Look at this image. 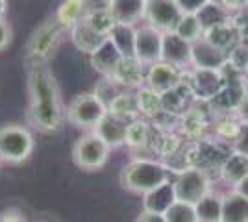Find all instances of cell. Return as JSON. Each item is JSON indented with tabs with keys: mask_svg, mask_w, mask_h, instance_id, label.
<instances>
[{
	"mask_svg": "<svg viewBox=\"0 0 248 222\" xmlns=\"http://www.w3.org/2000/svg\"><path fill=\"white\" fill-rule=\"evenodd\" d=\"M111 148L104 143L94 132H87L73 147L74 163L83 170H98L108 163Z\"/></svg>",
	"mask_w": 248,
	"mask_h": 222,
	"instance_id": "obj_6",
	"label": "cell"
},
{
	"mask_svg": "<svg viewBox=\"0 0 248 222\" xmlns=\"http://www.w3.org/2000/svg\"><path fill=\"white\" fill-rule=\"evenodd\" d=\"M235 115L239 117V120H241L243 124H248V95L241 100V104H239L237 109H235Z\"/></svg>",
	"mask_w": 248,
	"mask_h": 222,
	"instance_id": "obj_39",
	"label": "cell"
},
{
	"mask_svg": "<svg viewBox=\"0 0 248 222\" xmlns=\"http://www.w3.org/2000/svg\"><path fill=\"white\" fill-rule=\"evenodd\" d=\"M58 21L62 22L67 30H71L78 22L85 19V10H83V0H63L58 6L56 15Z\"/></svg>",
	"mask_w": 248,
	"mask_h": 222,
	"instance_id": "obj_25",
	"label": "cell"
},
{
	"mask_svg": "<svg viewBox=\"0 0 248 222\" xmlns=\"http://www.w3.org/2000/svg\"><path fill=\"white\" fill-rule=\"evenodd\" d=\"M218 172H220V178L222 180L235 187L239 181L248 174V156L232 150L226 156V159L222 161Z\"/></svg>",
	"mask_w": 248,
	"mask_h": 222,
	"instance_id": "obj_20",
	"label": "cell"
},
{
	"mask_svg": "<svg viewBox=\"0 0 248 222\" xmlns=\"http://www.w3.org/2000/svg\"><path fill=\"white\" fill-rule=\"evenodd\" d=\"M135 222H167L165 215L161 213H152V211H143L139 213V217L135 219Z\"/></svg>",
	"mask_w": 248,
	"mask_h": 222,
	"instance_id": "obj_38",
	"label": "cell"
},
{
	"mask_svg": "<svg viewBox=\"0 0 248 222\" xmlns=\"http://www.w3.org/2000/svg\"><path fill=\"white\" fill-rule=\"evenodd\" d=\"M170 180V170L165 163L150 158H134L121 170V185L123 189L134 194H146L161 183Z\"/></svg>",
	"mask_w": 248,
	"mask_h": 222,
	"instance_id": "obj_2",
	"label": "cell"
},
{
	"mask_svg": "<svg viewBox=\"0 0 248 222\" xmlns=\"http://www.w3.org/2000/svg\"><path fill=\"white\" fill-rule=\"evenodd\" d=\"M230 63V54L202 37L191 44V65L204 71H222Z\"/></svg>",
	"mask_w": 248,
	"mask_h": 222,
	"instance_id": "obj_10",
	"label": "cell"
},
{
	"mask_svg": "<svg viewBox=\"0 0 248 222\" xmlns=\"http://www.w3.org/2000/svg\"><path fill=\"white\" fill-rule=\"evenodd\" d=\"M108 111L109 113H113V115L121 117L124 120H134L137 118L139 115V107H137V98H135V93L132 91H123L121 95L115 98L113 102H111V106L108 107Z\"/></svg>",
	"mask_w": 248,
	"mask_h": 222,
	"instance_id": "obj_26",
	"label": "cell"
},
{
	"mask_svg": "<svg viewBox=\"0 0 248 222\" xmlns=\"http://www.w3.org/2000/svg\"><path fill=\"white\" fill-rule=\"evenodd\" d=\"M182 39H186L187 43H193L198 41V39H202L204 37V26H202V22L198 19V15H187L184 13V17H182V21L178 24V28L174 30Z\"/></svg>",
	"mask_w": 248,
	"mask_h": 222,
	"instance_id": "obj_28",
	"label": "cell"
},
{
	"mask_svg": "<svg viewBox=\"0 0 248 222\" xmlns=\"http://www.w3.org/2000/svg\"><path fill=\"white\" fill-rule=\"evenodd\" d=\"M232 150H235V152H239V154L248 156V124H243L237 139H235L233 145H232Z\"/></svg>",
	"mask_w": 248,
	"mask_h": 222,
	"instance_id": "obj_35",
	"label": "cell"
},
{
	"mask_svg": "<svg viewBox=\"0 0 248 222\" xmlns=\"http://www.w3.org/2000/svg\"><path fill=\"white\" fill-rule=\"evenodd\" d=\"M123 91H126L123 85L117 84L113 78H108V76H102V80L96 84V87H94V95L98 96L100 100L104 102V106L109 107L111 106V102H113L117 96L121 95Z\"/></svg>",
	"mask_w": 248,
	"mask_h": 222,
	"instance_id": "obj_31",
	"label": "cell"
},
{
	"mask_svg": "<svg viewBox=\"0 0 248 222\" xmlns=\"http://www.w3.org/2000/svg\"><path fill=\"white\" fill-rule=\"evenodd\" d=\"M11 41V28H10V24L4 21H0V52L10 44Z\"/></svg>",
	"mask_w": 248,
	"mask_h": 222,
	"instance_id": "obj_37",
	"label": "cell"
},
{
	"mask_svg": "<svg viewBox=\"0 0 248 222\" xmlns=\"http://www.w3.org/2000/svg\"><path fill=\"white\" fill-rule=\"evenodd\" d=\"M243 128V122L239 120L235 113H222L215 120V132L218 137L226 139V141H235Z\"/></svg>",
	"mask_w": 248,
	"mask_h": 222,
	"instance_id": "obj_29",
	"label": "cell"
},
{
	"mask_svg": "<svg viewBox=\"0 0 248 222\" xmlns=\"http://www.w3.org/2000/svg\"><path fill=\"white\" fill-rule=\"evenodd\" d=\"M146 69L148 67L145 63H141L137 58H124L111 78L117 84L123 85L124 89L137 91L143 85H146Z\"/></svg>",
	"mask_w": 248,
	"mask_h": 222,
	"instance_id": "obj_14",
	"label": "cell"
},
{
	"mask_svg": "<svg viewBox=\"0 0 248 222\" xmlns=\"http://www.w3.org/2000/svg\"><path fill=\"white\" fill-rule=\"evenodd\" d=\"M33 152V135L28 128L19 124L0 128V161L22 163Z\"/></svg>",
	"mask_w": 248,
	"mask_h": 222,
	"instance_id": "obj_5",
	"label": "cell"
},
{
	"mask_svg": "<svg viewBox=\"0 0 248 222\" xmlns=\"http://www.w3.org/2000/svg\"><path fill=\"white\" fill-rule=\"evenodd\" d=\"M198 222H220L222 217V194L209 191L200 202L195 204Z\"/></svg>",
	"mask_w": 248,
	"mask_h": 222,
	"instance_id": "obj_24",
	"label": "cell"
},
{
	"mask_svg": "<svg viewBox=\"0 0 248 222\" xmlns=\"http://www.w3.org/2000/svg\"><path fill=\"white\" fill-rule=\"evenodd\" d=\"M83 21L87 22L93 30H96L98 33H102V35H109L111 33V30L115 28V24H117V21H115L113 13L108 10V11H98V13H91V15H87Z\"/></svg>",
	"mask_w": 248,
	"mask_h": 222,
	"instance_id": "obj_32",
	"label": "cell"
},
{
	"mask_svg": "<svg viewBox=\"0 0 248 222\" xmlns=\"http://www.w3.org/2000/svg\"><path fill=\"white\" fill-rule=\"evenodd\" d=\"M135 28L137 26L117 22L111 33L108 35L113 41L115 46L121 50L124 58H135Z\"/></svg>",
	"mask_w": 248,
	"mask_h": 222,
	"instance_id": "obj_23",
	"label": "cell"
},
{
	"mask_svg": "<svg viewBox=\"0 0 248 222\" xmlns=\"http://www.w3.org/2000/svg\"><path fill=\"white\" fill-rule=\"evenodd\" d=\"M220 6H224L232 15H237L248 10V0H217Z\"/></svg>",
	"mask_w": 248,
	"mask_h": 222,
	"instance_id": "obj_36",
	"label": "cell"
},
{
	"mask_svg": "<svg viewBox=\"0 0 248 222\" xmlns=\"http://www.w3.org/2000/svg\"><path fill=\"white\" fill-rule=\"evenodd\" d=\"M146 2L148 0H111L109 11L113 13L117 22L137 26L139 22L145 21Z\"/></svg>",
	"mask_w": 248,
	"mask_h": 222,
	"instance_id": "obj_16",
	"label": "cell"
},
{
	"mask_svg": "<svg viewBox=\"0 0 248 222\" xmlns=\"http://www.w3.org/2000/svg\"><path fill=\"white\" fill-rule=\"evenodd\" d=\"M161 61H167V63L186 71L187 67L191 65V43L182 39L176 32L163 33Z\"/></svg>",
	"mask_w": 248,
	"mask_h": 222,
	"instance_id": "obj_12",
	"label": "cell"
},
{
	"mask_svg": "<svg viewBox=\"0 0 248 222\" xmlns=\"http://www.w3.org/2000/svg\"><path fill=\"white\" fill-rule=\"evenodd\" d=\"M28 93H30V104L26 117L31 126L45 133H54L62 130L65 109L62 106L58 82L46 63L30 67Z\"/></svg>",
	"mask_w": 248,
	"mask_h": 222,
	"instance_id": "obj_1",
	"label": "cell"
},
{
	"mask_svg": "<svg viewBox=\"0 0 248 222\" xmlns=\"http://www.w3.org/2000/svg\"><path fill=\"white\" fill-rule=\"evenodd\" d=\"M220 222H248V200L235 189L222 194Z\"/></svg>",
	"mask_w": 248,
	"mask_h": 222,
	"instance_id": "obj_21",
	"label": "cell"
},
{
	"mask_svg": "<svg viewBox=\"0 0 248 222\" xmlns=\"http://www.w3.org/2000/svg\"><path fill=\"white\" fill-rule=\"evenodd\" d=\"M67 32L69 30L56 17L48 19L46 22H43L41 26L33 32V35L28 41V46H26L28 61L31 63V67L33 65L46 63L48 58L54 56V52L58 50V46L62 44L63 35Z\"/></svg>",
	"mask_w": 248,
	"mask_h": 222,
	"instance_id": "obj_3",
	"label": "cell"
},
{
	"mask_svg": "<svg viewBox=\"0 0 248 222\" xmlns=\"http://www.w3.org/2000/svg\"><path fill=\"white\" fill-rule=\"evenodd\" d=\"M152 122L148 118L137 117L134 120L128 122V130H126V147L132 150H145L150 147V139H152Z\"/></svg>",
	"mask_w": 248,
	"mask_h": 222,
	"instance_id": "obj_19",
	"label": "cell"
},
{
	"mask_svg": "<svg viewBox=\"0 0 248 222\" xmlns=\"http://www.w3.org/2000/svg\"><path fill=\"white\" fill-rule=\"evenodd\" d=\"M211 0H176V4L180 6V10L187 15H198L200 11L206 8Z\"/></svg>",
	"mask_w": 248,
	"mask_h": 222,
	"instance_id": "obj_33",
	"label": "cell"
},
{
	"mask_svg": "<svg viewBox=\"0 0 248 222\" xmlns=\"http://www.w3.org/2000/svg\"><path fill=\"white\" fill-rule=\"evenodd\" d=\"M2 2H6V0H2Z\"/></svg>",
	"mask_w": 248,
	"mask_h": 222,
	"instance_id": "obj_42",
	"label": "cell"
},
{
	"mask_svg": "<svg viewBox=\"0 0 248 222\" xmlns=\"http://www.w3.org/2000/svg\"><path fill=\"white\" fill-rule=\"evenodd\" d=\"M91 65H93V69L96 73L100 74V76H108V78H111L115 74V71L119 69V65L121 61L124 59V56L121 54V50L117 48L113 44V41L108 37L106 41L102 43V46L93 52L91 56Z\"/></svg>",
	"mask_w": 248,
	"mask_h": 222,
	"instance_id": "obj_15",
	"label": "cell"
},
{
	"mask_svg": "<svg viewBox=\"0 0 248 222\" xmlns=\"http://www.w3.org/2000/svg\"><path fill=\"white\" fill-rule=\"evenodd\" d=\"M184 71L167 61H155L146 69V87H150L157 95H167L172 89L180 87Z\"/></svg>",
	"mask_w": 248,
	"mask_h": 222,
	"instance_id": "obj_11",
	"label": "cell"
},
{
	"mask_svg": "<svg viewBox=\"0 0 248 222\" xmlns=\"http://www.w3.org/2000/svg\"><path fill=\"white\" fill-rule=\"evenodd\" d=\"M4 15H6V2L0 0V21L4 19Z\"/></svg>",
	"mask_w": 248,
	"mask_h": 222,
	"instance_id": "obj_41",
	"label": "cell"
},
{
	"mask_svg": "<svg viewBox=\"0 0 248 222\" xmlns=\"http://www.w3.org/2000/svg\"><path fill=\"white\" fill-rule=\"evenodd\" d=\"M232 17L233 15L224 6H220L217 0H211L206 8L198 13V19H200L202 26H204V33H206V30H211V28H215L218 24H224V22L232 21Z\"/></svg>",
	"mask_w": 248,
	"mask_h": 222,
	"instance_id": "obj_27",
	"label": "cell"
},
{
	"mask_svg": "<svg viewBox=\"0 0 248 222\" xmlns=\"http://www.w3.org/2000/svg\"><path fill=\"white\" fill-rule=\"evenodd\" d=\"M233 189L237 191L241 196H245V198L248 200V174L245 176V178H243V180L239 181V183L235 185V187H233Z\"/></svg>",
	"mask_w": 248,
	"mask_h": 222,
	"instance_id": "obj_40",
	"label": "cell"
},
{
	"mask_svg": "<svg viewBox=\"0 0 248 222\" xmlns=\"http://www.w3.org/2000/svg\"><path fill=\"white\" fill-rule=\"evenodd\" d=\"M172 183H174L176 200L189 202L193 206L211 191L209 189L211 187L209 172L202 167H189V169L178 172Z\"/></svg>",
	"mask_w": 248,
	"mask_h": 222,
	"instance_id": "obj_7",
	"label": "cell"
},
{
	"mask_svg": "<svg viewBox=\"0 0 248 222\" xmlns=\"http://www.w3.org/2000/svg\"><path fill=\"white\" fill-rule=\"evenodd\" d=\"M176 202V192H174V183L172 180L161 183L159 187H155L154 191L143 194V209L152 213H161L165 215V211Z\"/></svg>",
	"mask_w": 248,
	"mask_h": 222,
	"instance_id": "obj_18",
	"label": "cell"
},
{
	"mask_svg": "<svg viewBox=\"0 0 248 222\" xmlns=\"http://www.w3.org/2000/svg\"><path fill=\"white\" fill-rule=\"evenodd\" d=\"M184 17V11L176 4V0H148L146 2L145 22L161 33L174 32Z\"/></svg>",
	"mask_w": 248,
	"mask_h": 222,
	"instance_id": "obj_8",
	"label": "cell"
},
{
	"mask_svg": "<svg viewBox=\"0 0 248 222\" xmlns=\"http://www.w3.org/2000/svg\"><path fill=\"white\" fill-rule=\"evenodd\" d=\"M161 48H163V33L152 28L150 24H141L135 28V58L148 65L161 61Z\"/></svg>",
	"mask_w": 248,
	"mask_h": 222,
	"instance_id": "obj_9",
	"label": "cell"
},
{
	"mask_svg": "<svg viewBox=\"0 0 248 222\" xmlns=\"http://www.w3.org/2000/svg\"><path fill=\"white\" fill-rule=\"evenodd\" d=\"M106 113L108 107L104 106V102L94 93H82L69 102L65 109V120L76 128L93 132Z\"/></svg>",
	"mask_w": 248,
	"mask_h": 222,
	"instance_id": "obj_4",
	"label": "cell"
},
{
	"mask_svg": "<svg viewBox=\"0 0 248 222\" xmlns=\"http://www.w3.org/2000/svg\"><path fill=\"white\" fill-rule=\"evenodd\" d=\"M126 130H128V120L108 111L102 120L94 126L93 132L113 150V148L123 147L126 143Z\"/></svg>",
	"mask_w": 248,
	"mask_h": 222,
	"instance_id": "obj_13",
	"label": "cell"
},
{
	"mask_svg": "<svg viewBox=\"0 0 248 222\" xmlns=\"http://www.w3.org/2000/svg\"><path fill=\"white\" fill-rule=\"evenodd\" d=\"M167 222H198L197 209L189 202L176 200L165 211Z\"/></svg>",
	"mask_w": 248,
	"mask_h": 222,
	"instance_id": "obj_30",
	"label": "cell"
},
{
	"mask_svg": "<svg viewBox=\"0 0 248 222\" xmlns=\"http://www.w3.org/2000/svg\"><path fill=\"white\" fill-rule=\"evenodd\" d=\"M69 35H71V41L74 43V46H76L80 52L87 54V56H91L93 52H96V50L102 46V43L108 39L106 35L93 30L85 21L78 22L76 26H73V28L69 30Z\"/></svg>",
	"mask_w": 248,
	"mask_h": 222,
	"instance_id": "obj_17",
	"label": "cell"
},
{
	"mask_svg": "<svg viewBox=\"0 0 248 222\" xmlns=\"http://www.w3.org/2000/svg\"><path fill=\"white\" fill-rule=\"evenodd\" d=\"M109 8H111V0H83L85 17L91 13H98V11H108Z\"/></svg>",
	"mask_w": 248,
	"mask_h": 222,
	"instance_id": "obj_34",
	"label": "cell"
},
{
	"mask_svg": "<svg viewBox=\"0 0 248 222\" xmlns=\"http://www.w3.org/2000/svg\"><path fill=\"white\" fill-rule=\"evenodd\" d=\"M247 74H248V71H247Z\"/></svg>",
	"mask_w": 248,
	"mask_h": 222,
	"instance_id": "obj_43",
	"label": "cell"
},
{
	"mask_svg": "<svg viewBox=\"0 0 248 222\" xmlns=\"http://www.w3.org/2000/svg\"><path fill=\"white\" fill-rule=\"evenodd\" d=\"M135 98H137V107H139V115L148 120H154L155 117L163 111V100L161 95H157L150 87L143 85L141 89L135 91Z\"/></svg>",
	"mask_w": 248,
	"mask_h": 222,
	"instance_id": "obj_22",
	"label": "cell"
}]
</instances>
